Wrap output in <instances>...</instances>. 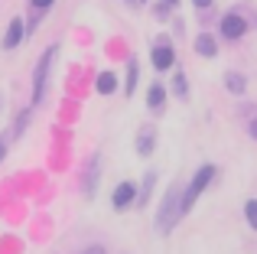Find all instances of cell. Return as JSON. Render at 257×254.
I'll return each mask as SVG.
<instances>
[{"label":"cell","mask_w":257,"mask_h":254,"mask_svg":"<svg viewBox=\"0 0 257 254\" xmlns=\"http://www.w3.org/2000/svg\"><path fill=\"white\" fill-rule=\"evenodd\" d=\"M212 179H215V166H202V170L195 173V179H192V183H189V189L182 192V202H179L182 215H186V212L192 209V202H195V199L202 196V189H205V186L212 183Z\"/></svg>","instance_id":"1"},{"label":"cell","mask_w":257,"mask_h":254,"mask_svg":"<svg viewBox=\"0 0 257 254\" xmlns=\"http://www.w3.org/2000/svg\"><path fill=\"white\" fill-rule=\"evenodd\" d=\"M179 202H182V196H179V186H173V189H170V196L163 199V209H160V218H157V225H160L163 231H170V228H173V222H176V212L182 215Z\"/></svg>","instance_id":"2"},{"label":"cell","mask_w":257,"mask_h":254,"mask_svg":"<svg viewBox=\"0 0 257 254\" xmlns=\"http://www.w3.org/2000/svg\"><path fill=\"white\" fill-rule=\"evenodd\" d=\"M52 56H56V49H46L43 59H39V65H36V75H33V101H39V98H43V88H46V75H49Z\"/></svg>","instance_id":"3"},{"label":"cell","mask_w":257,"mask_h":254,"mask_svg":"<svg viewBox=\"0 0 257 254\" xmlns=\"http://www.w3.org/2000/svg\"><path fill=\"white\" fill-rule=\"evenodd\" d=\"M244 30H247V23L238 17V13H228V17L221 20V33H225L228 39H241V36H244Z\"/></svg>","instance_id":"4"},{"label":"cell","mask_w":257,"mask_h":254,"mask_svg":"<svg viewBox=\"0 0 257 254\" xmlns=\"http://www.w3.org/2000/svg\"><path fill=\"white\" fill-rule=\"evenodd\" d=\"M134 196H137V186L134 183H120L117 189H114V209H127V205L134 202Z\"/></svg>","instance_id":"5"},{"label":"cell","mask_w":257,"mask_h":254,"mask_svg":"<svg viewBox=\"0 0 257 254\" xmlns=\"http://www.w3.org/2000/svg\"><path fill=\"white\" fill-rule=\"evenodd\" d=\"M150 59H153V65L163 72V69H170V65H173V49H170L166 43H157V46H153V56H150Z\"/></svg>","instance_id":"6"},{"label":"cell","mask_w":257,"mask_h":254,"mask_svg":"<svg viewBox=\"0 0 257 254\" xmlns=\"http://www.w3.org/2000/svg\"><path fill=\"white\" fill-rule=\"evenodd\" d=\"M20 39H23V20H10V30L4 36V49H13Z\"/></svg>","instance_id":"7"},{"label":"cell","mask_w":257,"mask_h":254,"mask_svg":"<svg viewBox=\"0 0 257 254\" xmlns=\"http://www.w3.org/2000/svg\"><path fill=\"white\" fill-rule=\"evenodd\" d=\"M163 101H166L163 85H153V88L147 91V104H150V111H163Z\"/></svg>","instance_id":"8"},{"label":"cell","mask_w":257,"mask_h":254,"mask_svg":"<svg viewBox=\"0 0 257 254\" xmlns=\"http://www.w3.org/2000/svg\"><path fill=\"white\" fill-rule=\"evenodd\" d=\"M137 153H140V157H150V153H153V131H150V127H144V131H140Z\"/></svg>","instance_id":"9"},{"label":"cell","mask_w":257,"mask_h":254,"mask_svg":"<svg viewBox=\"0 0 257 254\" xmlns=\"http://www.w3.org/2000/svg\"><path fill=\"white\" fill-rule=\"evenodd\" d=\"M195 49H199V56H208V59H212L215 52H218V46H215L212 36H199V39H195Z\"/></svg>","instance_id":"10"},{"label":"cell","mask_w":257,"mask_h":254,"mask_svg":"<svg viewBox=\"0 0 257 254\" xmlns=\"http://www.w3.org/2000/svg\"><path fill=\"white\" fill-rule=\"evenodd\" d=\"M114 88H117V78H114L111 72H104V75H98V91H101V95H111Z\"/></svg>","instance_id":"11"},{"label":"cell","mask_w":257,"mask_h":254,"mask_svg":"<svg viewBox=\"0 0 257 254\" xmlns=\"http://www.w3.org/2000/svg\"><path fill=\"white\" fill-rule=\"evenodd\" d=\"M225 85H228V91H244V75H238V72H228L225 75Z\"/></svg>","instance_id":"12"},{"label":"cell","mask_w":257,"mask_h":254,"mask_svg":"<svg viewBox=\"0 0 257 254\" xmlns=\"http://www.w3.org/2000/svg\"><path fill=\"white\" fill-rule=\"evenodd\" d=\"M244 215H247V222H251V228L257 231V199H251V202L244 205Z\"/></svg>","instance_id":"13"},{"label":"cell","mask_w":257,"mask_h":254,"mask_svg":"<svg viewBox=\"0 0 257 254\" xmlns=\"http://www.w3.org/2000/svg\"><path fill=\"white\" fill-rule=\"evenodd\" d=\"M134 85H137V62H131V72H127V95H134Z\"/></svg>","instance_id":"14"},{"label":"cell","mask_w":257,"mask_h":254,"mask_svg":"<svg viewBox=\"0 0 257 254\" xmlns=\"http://www.w3.org/2000/svg\"><path fill=\"white\" fill-rule=\"evenodd\" d=\"M176 95H186V91H189V85H186V75H176Z\"/></svg>","instance_id":"15"},{"label":"cell","mask_w":257,"mask_h":254,"mask_svg":"<svg viewBox=\"0 0 257 254\" xmlns=\"http://www.w3.org/2000/svg\"><path fill=\"white\" fill-rule=\"evenodd\" d=\"M49 4H56V0H33V7H36V10H46Z\"/></svg>","instance_id":"16"},{"label":"cell","mask_w":257,"mask_h":254,"mask_svg":"<svg viewBox=\"0 0 257 254\" xmlns=\"http://www.w3.org/2000/svg\"><path fill=\"white\" fill-rule=\"evenodd\" d=\"M82 254H104V248H98V244H94V248H88V251H82Z\"/></svg>","instance_id":"17"},{"label":"cell","mask_w":257,"mask_h":254,"mask_svg":"<svg viewBox=\"0 0 257 254\" xmlns=\"http://www.w3.org/2000/svg\"><path fill=\"white\" fill-rule=\"evenodd\" d=\"M4 153H7V140L0 137V160H4Z\"/></svg>","instance_id":"18"},{"label":"cell","mask_w":257,"mask_h":254,"mask_svg":"<svg viewBox=\"0 0 257 254\" xmlns=\"http://www.w3.org/2000/svg\"><path fill=\"white\" fill-rule=\"evenodd\" d=\"M251 137L257 140V117H254V121H251Z\"/></svg>","instance_id":"19"},{"label":"cell","mask_w":257,"mask_h":254,"mask_svg":"<svg viewBox=\"0 0 257 254\" xmlns=\"http://www.w3.org/2000/svg\"><path fill=\"white\" fill-rule=\"evenodd\" d=\"M208 4H212V0H195V7H208Z\"/></svg>","instance_id":"20"},{"label":"cell","mask_w":257,"mask_h":254,"mask_svg":"<svg viewBox=\"0 0 257 254\" xmlns=\"http://www.w3.org/2000/svg\"><path fill=\"white\" fill-rule=\"evenodd\" d=\"M170 4H176V0H170Z\"/></svg>","instance_id":"21"}]
</instances>
